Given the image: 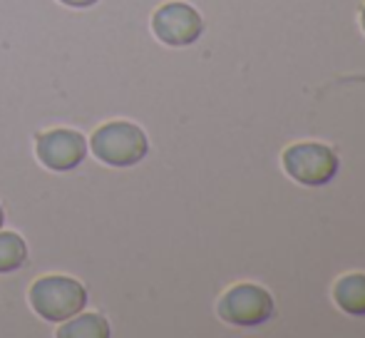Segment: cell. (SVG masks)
<instances>
[{
  "label": "cell",
  "instance_id": "3",
  "mask_svg": "<svg viewBox=\"0 0 365 338\" xmlns=\"http://www.w3.org/2000/svg\"><path fill=\"white\" fill-rule=\"evenodd\" d=\"M284 169L303 187H323L338 172V157L323 142H296L286 147Z\"/></svg>",
  "mask_w": 365,
  "mask_h": 338
},
{
  "label": "cell",
  "instance_id": "2",
  "mask_svg": "<svg viewBox=\"0 0 365 338\" xmlns=\"http://www.w3.org/2000/svg\"><path fill=\"white\" fill-rule=\"evenodd\" d=\"M92 152L110 167H132L149 152L147 135L132 122H107L92 135Z\"/></svg>",
  "mask_w": 365,
  "mask_h": 338
},
{
  "label": "cell",
  "instance_id": "10",
  "mask_svg": "<svg viewBox=\"0 0 365 338\" xmlns=\"http://www.w3.org/2000/svg\"><path fill=\"white\" fill-rule=\"evenodd\" d=\"M60 3L70 5V8H90V5H95L97 0H60Z\"/></svg>",
  "mask_w": 365,
  "mask_h": 338
},
{
  "label": "cell",
  "instance_id": "8",
  "mask_svg": "<svg viewBox=\"0 0 365 338\" xmlns=\"http://www.w3.org/2000/svg\"><path fill=\"white\" fill-rule=\"evenodd\" d=\"M60 338H107L110 324L100 314H75L73 319L63 321L58 331Z\"/></svg>",
  "mask_w": 365,
  "mask_h": 338
},
{
  "label": "cell",
  "instance_id": "12",
  "mask_svg": "<svg viewBox=\"0 0 365 338\" xmlns=\"http://www.w3.org/2000/svg\"><path fill=\"white\" fill-rule=\"evenodd\" d=\"M361 25H363V30H365V8H363V13H361Z\"/></svg>",
  "mask_w": 365,
  "mask_h": 338
},
{
  "label": "cell",
  "instance_id": "1",
  "mask_svg": "<svg viewBox=\"0 0 365 338\" xmlns=\"http://www.w3.org/2000/svg\"><path fill=\"white\" fill-rule=\"evenodd\" d=\"M30 304L45 321L63 324L85 309L87 291L70 276H43L30 289Z\"/></svg>",
  "mask_w": 365,
  "mask_h": 338
},
{
  "label": "cell",
  "instance_id": "7",
  "mask_svg": "<svg viewBox=\"0 0 365 338\" xmlns=\"http://www.w3.org/2000/svg\"><path fill=\"white\" fill-rule=\"evenodd\" d=\"M333 301L346 314L365 316V274L353 271V274L341 276L333 286Z\"/></svg>",
  "mask_w": 365,
  "mask_h": 338
},
{
  "label": "cell",
  "instance_id": "6",
  "mask_svg": "<svg viewBox=\"0 0 365 338\" xmlns=\"http://www.w3.org/2000/svg\"><path fill=\"white\" fill-rule=\"evenodd\" d=\"M87 155V142L75 130H50L38 137V157L53 172H70L82 165Z\"/></svg>",
  "mask_w": 365,
  "mask_h": 338
},
{
  "label": "cell",
  "instance_id": "5",
  "mask_svg": "<svg viewBox=\"0 0 365 338\" xmlns=\"http://www.w3.org/2000/svg\"><path fill=\"white\" fill-rule=\"evenodd\" d=\"M152 28L154 35L164 45L184 48V45L197 43L204 30V23L197 8H192L189 3H167L154 13Z\"/></svg>",
  "mask_w": 365,
  "mask_h": 338
},
{
  "label": "cell",
  "instance_id": "9",
  "mask_svg": "<svg viewBox=\"0 0 365 338\" xmlns=\"http://www.w3.org/2000/svg\"><path fill=\"white\" fill-rule=\"evenodd\" d=\"M25 259H28V247L23 239L13 232H0V274L20 269Z\"/></svg>",
  "mask_w": 365,
  "mask_h": 338
},
{
  "label": "cell",
  "instance_id": "4",
  "mask_svg": "<svg viewBox=\"0 0 365 338\" xmlns=\"http://www.w3.org/2000/svg\"><path fill=\"white\" fill-rule=\"evenodd\" d=\"M221 321L241 329H254L274 316V296L259 284H236L219 299Z\"/></svg>",
  "mask_w": 365,
  "mask_h": 338
},
{
  "label": "cell",
  "instance_id": "11",
  "mask_svg": "<svg viewBox=\"0 0 365 338\" xmlns=\"http://www.w3.org/2000/svg\"><path fill=\"white\" fill-rule=\"evenodd\" d=\"M3 222H5V214H3V207H0V229H3Z\"/></svg>",
  "mask_w": 365,
  "mask_h": 338
}]
</instances>
